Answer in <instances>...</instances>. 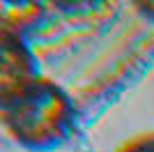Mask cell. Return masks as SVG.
<instances>
[{"mask_svg": "<svg viewBox=\"0 0 154 152\" xmlns=\"http://www.w3.org/2000/svg\"><path fill=\"white\" fill-rule=\"evenodd\" d=\"M0 120L7 136L28 152H53L78 131V108L69 92L48 76L0 101Z\"/></svg>", "mask_w": 154, "mask_h": 152, "instance_id": "obj_1", "label": "cell"}, {"mask_svg": "<svg viewBox=\"0 0 154 152\" xmlns=\"http://www.w3.org/2000/svg\"><path fill=\"white\" fill-rule=\"evenodd\" d=\"M39 62L26 37L0 30V101L39 78Z\"/></svg>", "mask_w": 154, "mask_h": 152, "instance_id": "obj_2", "label": "cell"}, {"mask_svg": "<svg viewBox=\"0 0 154 152\" xmlns=\"http://www.w3.org/2000/svg\"><path fill=\"white\" fill-rule=\"evenodd\" d=\"M44 19V7L32 2H5L0 12V30L26 37Z\"/></svg>", "mask_w": 154, "mask_h": 152, "instance_id": "obj_3", "label": "cell"}, {"mask_svg": "<svg viewBox=\"0 0 154 152\" xmlns=\"http://www.w3.org/2000/svg\"><path fill=\"white\" fill-rule=\"evenodd\" d=\"M115 152H154V131H143L127 138L122 145H117Z\"/></svg>", "mask_w": 154, "mask_h": 152, "instance_id": "obj_4", "label": "cell"}]
</instances>
